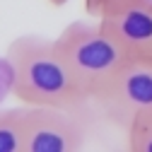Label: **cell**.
Returning a JSON list of instances; mask_svg holds the SVG:
<instances>
[{
  "label": "cell",
  "mask_w": 152,
  "mask_h": 152,
  "mask_svg": "<svg viewBox=\"0 0 152 152\" xmlns=\"http://www.w3.org/2000/svg\"><path fill=\"white\" fill-rule=\"evenodd\" d=\"M48 3H51L53 7H61V5H65V3H70V0H48Z\"/></svg>",
  "instance_id": "obj_9"
},
{
  "label": "cell",
  "mask_w": 152,
  "mask_h": 152,
  "mask_svg": "<svg viewBox=\"0 0 152 152\" xmlns=\"http://www.w3.org/2000/svg\"><path fill=\"white\" fill-rule=\"evenodd\" d=\"M147 63H152V53H150V58H147Z\"/></svg>",
  "instance_id": "obj_10"
},
{
  "label": "cell",
  "mask_w": 152,
  "mask_h": 152,
  "mask_svg": "<svg viewBox=\"0 0 152 152\" xmlns=\"http://www.w3.org/2000/svg\"><path fill=\"white\" fill-rule=\"evenodd\" d=\"M126 130V145L133 152H152V111L133 116Z\"/></svg>",
  "instance_id": "obj_7"
},
{
  "label": "cell",
  "mask_w": 152,
  "mask_h": 152,
  "mask_svg": "<svg viewBox=\"0 0 152 152\" xmlns=\"http://www.w3.org/2000/svg\"><path fill=\"white\" fill-rule=\"evenodd\" d=\"M27 104L0 109V152H24Z\"/></svg>",
  "instance_id": "obj_6"
},
{
  "label": "cell",
  "mask_w": 152,
  "mask_h": 152,
  "mask_svg": "<svg viewBox=\"0 0 152 152\" xmlns=\"http://www.w3.org/2000/svg\"><path fill=\"white\" fill-rule=\"evenodd\" d=\"M118 3H123V0H85V12L89 15V17H97L106 10V7H111V5H118Z\"/></svg>",
  "instance_id": "obj_8"
},
{
  "label": "cell",
  "mask_w": 152,
  "mask_h": 152,
  "mask_svg": "<svg viewBox=\"0 0 152 152\" xmlns=\"http://www.w3.org/2000/svg\"><path fill=\"white\" fill-rule=\"evenodd\" d=\"M92 109L121 128H126L133 116L152 111V63L130 61L92 102Z\"/></svg>",
  "instance_id": "obj_4"
},
{
  "label": "cell",
  "mask_w": 152,
  "mask_h": 152,
  "mask_svg": "<svg viewBox=\"0 0 152 152\" xmlns=\"http://www.w3.org/2000/svg\"><path fill=\"white\" fill-rule=\"evenodd\" d=\"M53 41L89 104L130 63V56L102 29L99 20L70 22Z\"/></svg>",
  "instance_id": "obj_2"
},
{
  "label": "cell",
  "mask_w": 152,
  "mask_h": 152,
  "mask_svg": "<svg viewBox=\"0 0 152 152\" xmlns=\"http://www.w3.org/2000/svg\"><path fill=\"white\" fill-rule=\"evenodd\" d=\"M97 20L130 61L147 63L152 53V0H123L106 7Z\"/></svg>",
  "instance_id": "obj_5"
},
{
  "label": "cell",
  "mask_w": 152,
  "mask_h": 152,
  "mask_svg": "<svg viewBox=\"0 0 152 152\" xmlns=\"http://www.w3.org/2000/svg\"><path fill=\"white\" fill-rule=\"evenodd\" d=\"M85 111L58 106H27L24 152H77L87 142Z\"/></svg>",
  "instance_id": "obj_3"
},
{
  "label": "cell",
  "mask_w": 152,
  "mask_h": 152,
  "mask_svg": "<svg viewBox=\"0 0 152 152\" xmlns=\"http://www.w3.org/2000/svg\"><path fill=\"white\" fill-rule=\"evenodd\" d=\"M7 61L12 68V94L22 104L75 111L92 109L53 39L34 34L20 36L7 48Z\"/></svg>",
  "instance_id": "obj_1"
}]
</instances>
